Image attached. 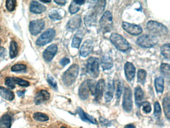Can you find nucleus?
I'll return each mask as SVG.
<instances>
[{
	"label": "nucleus",
	"instance_id": "nucleus-1",
	"mask_svg": "<svg viewBox=\"0 0 170 128\" xmlns=\"http://www.w3.org/2000/svg\"><path fill=\"white\" fill-rule=\"evenodd\" d=\"M79 67L78 65L74 64L64 73L62 77V80L64 84L70 86L73 84L79 74Z\"/></svg>",
	"mask_w": 170,
	"mask_h": 128
},
{
	"label": "nucleus",
	"instance_id": "nucleus-2",
	"mask_svg": "<svg viewBox=\"0 0 170 128\" xmlns=\"http://www.w3.org/2000/svg\"><path fill=\"white\" fill-rule=\"evenodd\" d=\"M110 40L116 48L121 52H127L131 49V46L128 42L117 33H112L110 35Z\"/></svg>",
	"mask_w": 170,
	"mask_h": 128
},
{
	"label": "nucleus",
	"instance_id": "nucleus-3",
	"mask_svg": "<svg viewBox=\"0 0 170 128\" xmlns=\"http://www.w3.org/2000/svg\"><path fill=\"white\" fill-rule=\"evenodd\" d=\"M146 27L150 33L156 36H166L168 33V29L165 25L155 21H149Z\"/></svg>",
	"mask_w": 170,
	"mask_h": 128
},
{
	"label": "nucleus",
	"instance_id": "nucleus-4",
	"mask_svg": "<svg viewBox=\"0 0 170 128\" xmlns=\"http://www.w3.org/2000/svg\"><path fill=\"white\" fill-rule=\"evenodd\" d=\"M158 40L156 36L153 35L144 34L139 37L136 43L140 47L145 48H151L158 44Z\"/></svg>",
	"mask_w": 170,
	"mask_h": 128
},
{
	"label": "nucleus",
	"instance_id": "nucleus-5",
	"mask_svg": "<svg viewBox=\"0 0 170 128\" xmlns=\"http://www.w3.org/2000/svg\"><path fill=\"white\" fill-rule=\"evenodd\" d=\"M99 60L91 57L87 62L86 72L93 78H98L99 74Z\"/></svg>",
	"mask_w": 170,
	"mask_h": 128
},
{
	"label": "nucleus",
	"instance_id": "nucleus-6",
	"mask_svg": "<svg viewBox=\"0 0 170 128\" xmlns=\"http://www.w3.org/2000/svg\"><path fill=\"white\" fill-rule=\"evenodd\" d=\"M100 26L104 33H109L113 28V17L110 11L104 12L100 20Z\"/></svg>",
	"mask_w": 170,
	"mask_h": 128
},
{
	"label": "nucleus",
	"instance_id": "nucleus-7",
	"mask_svg": "<svg viewBox=\"0 0 170 128\" xmlns=\"http://www.w3.org/2000/svg\"><path fill=\"white\" fill-rule=\"evenodd\" d=\"M56 31L53 29H48L39 37L36 41V45L42 47L51 42L56 36Z\"/></svg>",
	"mask_w": 170,
	"mask_h": 128
},
{
	"label": "nucleus",
	"instance_id": "nucleus-8",
	"mask_svg": "<svg viewBox=\"0 0 170 128\" xmlns=\"http://www.w3.org/2000/svg\"><path fill=\"white\" fill-rule=\"evenodd\" d=\"M122 107L124 110L126 112H130L133 108V100H132V92L130 87H126L124 89Z\"/></svg>",
	"mask_w": 170,
	"mask_h": 128
},
{
	"label": "nucleus",
	"instance_id": "nucleus-9",
	"mask_svg": "<svg viewBox=\"0 0 170 128\" xmlns=\"http://www.w3.org/2000/svg\"><path fill=\"white\" fill-rule=\"evenodd\" d=\"M45 26V22L43 20H35L29 23V30L31 34L36 36L39 34L43 30Z\"/></svg>",
	"mask_w": 170,
	"mask_h": 128
},
{
	"label": "nucleus",
	"instance_id": "nucleus-10",
	"mask_svg": "<svg viewBox=\"0 0 170 128\" xmlns=\"http://www.w3.org/2000/svg\"><path fill=\"white\" fill-rule=\"evenodd\" d=\"M122 27L126 32L132 35L137 36L141 34L143 32L142 29L140 26L128 22H122Z\"/></svg>",
	"mask_w": 170,
	"mask_h": 128
},
{
	"label": "nucleus",
	"instance_id": "nucleus-11",
	"mask_svg": "<svg viewBox=\"0 0 170 128\" xmlns=\"http://www.w3.org/2000/svg\"><path fill=\"white\" fill-rule=\"evenodd\" d=\"M57 51V46L56 44H52L48 46L44 51L42 54L43 59L47 62H50L54 58Z\"/></svg>",
	"mask_w": 170,
	"mask_h": 128
},
{
	"label": "nucleus",
	"instance_id": "nucleus-12",
	"mask_svg": "<svg viewBox=\"0 0 170 128\" xmlns=\"http://www.w3.org/2000/svg\"><path fill=\"white\" fill-rule=\"evenodd\" d=\"M89 80H85L81 83L78 89V95L82 100H86L89 96Z\"/></svg>",
	"mask_w": 170,
	"mask_h": 128
},
{
	"label": "nucleus",
	"instance_id": "nucleus-13",
	"mask_svg": "<svg viewBox=\"0 0 170 128\" xmlns=\"http://www.w3.org/2000/svg\"><path fill=\"white\" fill-rule=\"evenodd\" d=\"M98 15L93 10L88 12L84 18L85 26L91 27L96 24L97 19Z\"/></svg>",
	"mask_w": 170,
	"mask_h": 128
},
{
	"label": "nucleus",
	"instance_id": "nucleus-14",
	"mask_svg": "<svg viewBox=\"0 0 170 128\" xmlns=\"http://www.w3.org/2000/svg\"><path fill=\"white\" fill-rule=\"evenodd\" d=\"M124 72L126 78L128 81L131 82L134 78L136 69L132 63L129 62L126 63L124 65Z\"/></svg>",
	"mask_w": 170,
	"mask_h": 128
},
{
	"label": "nucleus",
	"instance_id": "nucleus-15",
	"mask_svg": "<svg viewBox=\"0 0 170 128\" xmlns=\"http://www.w3.org/2000/svg\"><path fill=\"white\" fill-rule=\"evenodd\" d=\"M94 44L93 42L90 40L85 41L82 44L81 51L80 55L82 57H86L91 53L93 49Z\"/></svg>",
	"mask_w": 170,
	"mask_h": 128
},
{
	"label": "nucleus",
	"instance_id": "nucleus-16",
	"mask_svg": "<svg viewBox=\"0 0 170 128\" xmlns=\"http://www.w3.org/2000/svg\"><path fill=\"white\" fill-rule=\"evenodd\" d=\"M50 98V94L48 91L41 90L37 92L34 97V103L39 105L48 101Z\"/></svg>",
	"mask_w": 170,
	"mask_h": 128
},
{
	"label": "nucleus",
	"instance_id": "nucleus-17",
	"mask_svg": "<svg viewBox=\"0 0 170 128\" xmlns=\"http://www.w3.org/2000/svg\"><path fill=\"white\" fill-rule=\"evenodd\" d=\"M46 7L37 1H33L31 2L29 10L34 14H41L46 11Z\"/></svg>",
	"mask_w": 170,
	"mask_h": 128
},
{
	"label": "nucleus",
	"instance_id": "nucleus-18",
	"mask_svg": "<svg viewBox=\"0 0 170 128\" xmlns=\"http://www.w3.org/2000/svg\"><path fill=\"white\" fill-rule=\"evenodd\" d=\"M81 23V16L76 15L70 19L67 25V28L70 30H76L80 27Z\"/></svg>",
	"mask_w": 170,
	"mask_h": 128
},
{
	"label": "nucleus",
	"instance_id": "nucleus-19",
	"mask_svg": "<svg viewBox=\"0 0 170 128\" xmlns=\"http://www.w3.org/2000/svg\"><path fill=\"white\" fill-rule=\"evenodd\" d=\"M105 83L104 79H100L96 84L95 96L96 100H99L102 97L105 90Z\"/></svg>",
	"mask_w": 170,
	"mask_h": 128
},
{
	"label": "nucleus",
	"instance_id": "nucleus-20",
	"mask_svg": "<svg viewBox=\"0 0 170 128\" xmlns=\"http://www.w3.org/2000/svg\"><path fill=\"white\" fill-rule=\"evenodd\" d=\"M85 35V32L84 30H79L74 35L73 38L71 46L74 48L78 49L81 45L82 39Z\"/></svg>",
	"mask_w": 170,
	"mask_h": 128
},
{
	"label": "nucleus",
	"instance_id": "nucleus-21",
	"mask_svg": "<svg viewBox=\"0 0 170 128\" xmlns=\"http://www.w3.org/2000/svg\"><path fill=\"white\" fill-rule=\"evenodd\" d=\"M77 112L78 114H79V117L82 121L84 122H89L95 125L97 124L98 123L96 119L93 117L92 116L86 113L80 107L77 108Z\"/></svg>",
	"mask_w": 170,
	"mask_h": 128
},
{
	"label": "nucleus",
	"instance_id": "nucleus-22",
	"mask_svg": "<svg viewBox=\"0 0 170 128\" xmlns=\"http://www.w3.org/2000/svg\"><path fill=\"white\" fill-rule=\"evenodd\" d=\"M134 96L136 106L139 108L143 103L144 96V92L140 86H138L135 88Z\"/></svg>",
	"mask_w": 170,
	"mask_h": 128
},
{
	"label": "nucleus",
	"instance_id": "nucleus-23",
	"mask_svg": "<svg viewBox=\"0 0 170 128\" xmlns=\"http://www.w3.org/2000/svg\"><path fill=\"white\" fill-rule=\"evenodd\" d=\"M101 65L103 70H108L111 69L113 66L112 59L108 55H104L101 59Z\"/></svg>",
	"mask_w": 170,
	"mask_h": 128
},
{
	"label": "nucleus",
	"instance_id": "nucleus-24",
	"mask_svg": "<svg viewBox=\"0 0 170 128\" xmlns=\"http://www.w3.org/2000/svg\"><path fill=\"white\" fill-rule=\"evenodd\" d=\"M0 95L3 98L8 101H12L15 98L14 93L4 87H0Z\"/></svg>",
	"mask_w": 170,
	"mask_h": 128
},
{
	"label": "nucleus",
	"instance_id": "nucleus-25",
	"mask_svg": "<svg viewBox=\"0 0 170 128\" xmlns=\"http://www.w3.org/2000/svg\"><path fill=\"white\" fill-rule=\"evenodd\" d=\"M12 119L8 114H5L0 118V128H11Z\"/></svg>",
	"mask_w": 170,
	"mask_h": 128
},
{
	"label": "nucleus",
	"instance_id": "nucleus-26",
	"mask_svg": "<svg viewBox=\"0 0 170 128\" xmlns=\"http://www.w3.org/2000/svg\"><path fill=\"white\" fill-rule=\"evenodd\" d=\"M155 86L157 92L158 93H163L164 92V80L162 77H157L155 80Z\"/></svg>",
	"mask_w": 170,
	"mask_h": 128
},
{
	"label": "nucleus",
	"instance_id": "nucleus-27",
	"mask_svg": "<svg viewBox=\"0 0 170 128\" xmlns=\"http://www.w3.org/2000/svg\"><path fill=\"white\" fill-rule=\"evenodd\" d=\"M170 97L169 96L165 97L163 101V106L166 117L169 121L170 118Z\"/></svg>",
	"mask_w": 170,
	"mask_h": 128
},
{
	"label": "nucleus",
	"instance_id": "nucleus-28",
	"mask_svg": "<svg viewBox=\"0 0 170 128\" xmlns=\"http://www.w3.org/2000/svg\"><path fill=\"white\" fill-rule=\"evenodd\" d=\"M114 85L111 83H108L106 92L105 93V96H104L105 101L106 102H109L113 99V93H114Z\"/></svg>",
	"mask_w": 170,
	"mask_h": 128
},
{
	"label": "nucleus",
	"instance_id": "nucleus-29",
	"mask_svg": "<svg viewBox=\"0 0 170 128\" xmlns=\"http://www.w3.org/2000/svg\"><path fill=\"white\" fill-rule=\"evenodd\" d=\"M18 46L17 43L15 41H11L10 46V57L11 59H14L18 55Z\"/></svg>",
	"mask_w": 170,
	"mask_h": 128
},
{
	"label": "nucleus",
	"instance_id": "nucleus-30",
	"mask_svg": "<svg viewBox=\"0 0 170 128\" xmlns=\"http://www.w3.org/2000/svg\"><path fill=\"white\" fill-rule=\"evenodd\" d=\"M105 1H98L96 2L93 10L98 15H100L103 12L104 10L105 9Z\"/></svg>",
	"mask_w": 170,
	"mask_h": 128
},
{
	"label": "nucleus",
	"instance_id": "nucleus-31",
	"mask_svg": "<svg viewBox=\"0 0 170 128\" xmlns=\"http://www.w3.org/2000/svg\"><path fill=\"white\" fill-rule=\"evenodd\" d=\"M161 54L164 58L169 60H170V44L167 43L162 46L161 47Z\"/></svg>",
	"mask_w": 170,
	"mask_h": 128
},
{
	"label": "nucleus",
	"instance_id": "nucleus-32",
	"mask_svg": "<svg viewBox=\"0 0 170 128\" xmlns=\"http://www.w3.org/2000/svg\"><path fill=\"white\" fill-rule=\"evenodd\" d=\"M147 76V72L143 69H140L138 71L137 73L138 83L141 84H144L145 82L146 78Z\"/></svg>",
	"mask_w": 170,
	"mask_h": 128
},
{
	"label": "nucleus",
	"instance_id": "nucleus-33",
	"mask_svg": "<svg viewBox=\"0 0 170 128\" xmlns=\"http://www.w3.org/2000/svg\"><path fill=\"white\" fill-rule=\"evenodd\" d=\"M33 117L34 120L40 122H46L49 120V117L46 114L42 113L37 112L34 114Z\"/></svg>",
	"mask_w": 170,
	"mask_h": 128
},
{
	"label": "nucleus",
	"instance_id": "nucleus-34",
	"mask_svg": "<svg viewBox=\"0 0 170 128\" xmlns=\"http://www.w3.org/2000/svg\"><path fill=\"white\" fill-rule=\"evenodd\" d=\"M160 71L164 76L169 78L170 77V65L169 64L162 63L160 66Z\"/></svg>",
	"mask_w": 170,
	"mask_h": 128
},
{
	"label": "nucleus",
	"instance_id": "nucleus-35",
	"mask_svg": "<svg viewBox=\"0 0 170 128\" xmlns=\"http://www.w3.org/2000/svg\"><path fill=\"white\" fill-rule=\"evenodd\" d=\"M48 16L50 19L53 21L60 20L62 18V16L58 10H53L50 13Z\"/></svg>",
	"mask_w": 170,
	"mask_h": 128
},
{
	"label": "nucleus",
	"instance_id": "nucleus-36",
	"mask_svg": "<svg viewBox=\"0 0 170 128\" xmlns=\"http://www.w3.org/2000/svg\"><path fill=\"white\" fill-rule=\"evenodd\" d=\"M162 115L161 106L158 102H156L154 104V115L157 119H159Z\"/></svg>",
	"mask_w": 170,
	"mask_h": 128
},
{
	"label": "nucleus",
	"instance_id": "nucleus-37",
	"mask_svg": "<svg viewBox=\"0 0 170 128\" xmlns=\"http://www.w3.org/2000/svg\"><path fill=\"white\" fill-rule=\"evenodd\" d=\"M80 10V6L77 5L74 2V1L71 2L70 7H69V11L71 14H74Z\"/></svg>",
	"mask_w": 170,
	"mask_h": 128
},
{
	"label": "nucleus",
	"instance_id": "nucleus-38",
	"mask_svg": "<svg viewBox=\"0 0 170 128\" xmlns=\"http://www.w3.org/2000/svg\"><path fill=\"white\" fill-rule=\"evenodd\" d=\"M6 6L8 11L12 12L14 11L17 6V2L15 0H8L6 1Z\"/></svg>",
	"mask_w": 170,
	"mask_h": 128
},
{
	"label": "nucleus",
	"instance_id": "nucleus-39",
	"mask_svg": "<svg viewBox=\"0 0 170 128\" xmlns=\"http://www.w3.org/2000/svg\"><path fill=\"white\" fill-rule=\"evenodd\" d=\"M5 84L8 88L13 89L15 87V83L14 81V78L8 77L5 79Z\"/></svg>",
	"mask_w": 170,
	"mask_h": 128
},
{
	"label": "nucleus",
	"instance_id": "nucleus-40",
	"mask_svg": "<svg viewBox=\"0 0 170 128\" xmlns=\"http://www.w3.org/2000/svg\"><path fill=\"white\" fill-rule=\"evenodd\" d=\"M14 81L15 82V84L18 85L19 86L23 87H26L29 86V82L26 81V80H23L22 79L19 78L17 77H13Z\"/></svg>",
	"mask_w": 170,
	"mask_h": 128
},
{
	"label": "nucleus",
	"instance_id": "nucleus-41",
	"mask_svg": "<svg viewBox=\"0 0 170 128\" xmlns=\"http://www.w3.org/2000/svg\"><path fill=\"white\" fill-rule=\"evenodd\" d=\"M26 66L23 64H16L12 66L11 70L12 72H19L26 69Z\"/></svg>",
	"mask_w": 170,
	"mask_h": 128
},
{
	"label": "nucleus",
	"instance_id": "nucleus-42",
	"mask_svg": "<svg viewBox=\"0 0 170 128\" xmlns=\"http://www.w3.org/2000/svg\"><path fill=\"white\" fill-rule=\"evenodd\" d=\"M141 105L142 106L143 111L146 113H149L152 110L151 106L149 102H143Z\"/></svg>",
	"mask_w": 170,
	"mask_h": 128
},
{
	"label": "nucleus",
	"instance_id": "nucleus-43",
	"mask_svg": "<svg viewBox=\"0 0 170 128\" xmlns=\"http://www.w3.org/2000/svg\"><path fill=\"white\" fill-rule=\"evenodd\" d=\"M47 81L53 89H55V90H57V82L56 81V80H54L53 77H51L50 75H48V78H47Z\"/></svg>",
	"mask_w": 170,
	"mask_h": 128
},
{
	"label": "nucleus",
	"instance_id": "nucleus-44",
	"mask_svg": "<svg viewBox=\"0 0 170 128\" xmlns=\"http://www.w3.org/2000/svg\"><path fill=\"white\" fill-rule=\"evenodd\" d=\"M122 91H123V84L121 82L119 81L117 83L116 92V97L117 99H119L120 98Z\"/></svg>",
	"mask_w": 170,
	"mask_h": 128
},
{
	"label": "nucleus",
	"instance_id": "nucleus-45",
	"mask_svg": "<svg viewBox=\"0 0 170 128\" xmlns=\"http://www.w3.org/2000/svg\"><path fill=\"white\" fill-rule=\"evenodd\" d=\"M99 122L103 126H111V123L110 121L107 120V119H105L102 117H100L99 118Z\"/></svg>",
	"mask_w": 170,
	"mask_h": 128
},
{
	"label": "nucleus",
	"instance_id": "nucleus-46",
	"mask_svg": "<svg viewBox=\"0 0 170 128\" xmlns=\"http://www.w3.org/2000/svg\"><path fill=\"white\" fill-rule=\"evenodd\" d=\"M70 60L67 58H64L61 60L60 61V64L63 67L67 66V65H68L70 63Z\"/></svg>",
	"mask_w": 170,
	"mask_h": 128
},
{
	"label": "nucleus",
	"instance_id": "nucleus-47",
	"mask_svg": "<svg viewBox=\"0 0 170 128\" xmlns=\"http://www.w3.org/2000/svg\"><path fill=\"white\" fill-rule=\"evenodd\" d=\"M54 2L56 4H57V5H61V6L64 5L65 4L67 3V1L64 0H57V1H54Z\"/></svg>",
	"mask_w": 170,
	"mask_h": 128
},
{
	"label": "nucleus",
	"instance_id": "nucleus-48",
	"mask_svg": "<svg viewBox=\"0 0 170 128\" xmlns=\"http://www.w3.org/2000/svg\"><path fill=\"white\" fill-rule=\"evenodd\" d=\"M17 95L19 97H24V96H25V91H21V90H19V91H18L17 92Z\"/></svg>",
	"mask_w": 170,
	"mask_h": 128
},
{
	"label": "nucleus",
	"instance_id": "nucleus-49",
	"mask_svg": "<svg viewBox=\"0 0 170 128\" xmlns=\"http://www.w3.org/2000/svg\"><path fill=\"white\" fill-rule=\"evenodd\" d=\"M74 2H75V3L79 6L84 5V4L85 3V1H82V0H76L74 1Z\"/></svg>",
	"mask_w": 170,
	"mask_h": 128
},
{
	"label": "nucleus",
	"instance_id": "nucleus-50",
	"mask_svg": "<svg viewBox=\"0 0 170 128\" xmlns=\"http://www.w3.org/2000/svg\"><path fill=\"white\" fill-rule=\"evenodd\" d=\"M124 128H136V126L133 124H129L128 125H126Z\"/></svg>",
	"mask_w": 170,
	"mask_h": 128
},
{
	"label": "nucleus",
	"instance_id": "nucleus-51",
	"mask_svg": "<svg viewBox=\"0 0 170 128\" xmlns=\"http://www.w3.org/2000/svg\"><path fill=\"white\" fill-rule=\"evenodd\" d=\"M41 2H43V3H50V2H51V1H41Z\"/></svg>",
	"mask_w": 170,
	"mask_h": 128
},
{
	"label": "nucleus",
	"instance_id": "nucleus-52",
	"mask_svg": "<svg viewBox=\"0 0 170 128\" xmlns=\"http://www.w3.org/2000/svg\"><path fill=\"white\" fill-rule=\"evenodd\" d=\"M2 49V47H0V51L1 50V49Z\"/></svg>",
	"mask_w": 170,
	"mask_h": 128
},
{
	"label": "nucleus",
	"instance_id": "nucleus-53",
	"mask_svg": "<svg viewBox=\"0 0 170 128\" xmlns=\"http://www.w3.org/2000/svg\"><path fill=\"white\" fill-rule=\"evenodd\" d=\"M61 128H65V127H61Z\"/></svg>",
	"mask_w": 170,
	"mask_h": 128
},
{
	"label": "nucleus",
	"instance_id": "nucleus-54",
	"mask_svg": "<svg viewBox=\"0 0 170 128\" xmlns=\"http://www.w3.org/2000/svg\"><path fill=\"white\" fill-rule=\"evenodd\" d=\"M1 39H0V44H1Z\"/></svg>",
	"mask_w": 170,
	"mask_h": 128
}]
</instances>
